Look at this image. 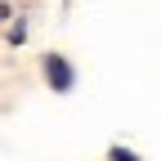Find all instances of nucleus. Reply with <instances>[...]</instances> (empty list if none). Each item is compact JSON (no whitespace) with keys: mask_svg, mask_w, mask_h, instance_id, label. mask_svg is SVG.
I'll list each match as a JSON object with an SVG mask.
<instances>
[{"mask_svg":"<svg viewBox=\"0 0 161 161\" xmlns=\"http://www.w3.org/2000/svg\"><path fill=\"white\" fill-rule=\"evenodd\" d=\"M112 161H134V152H125V148H112Z\"/></svg>","mask_w":161,"mask_h":161,"instance_id":"nucleus-2","label":"nucleus"},{"mask_svg":"<svg viewBox=\"0 0 161 161\" xmlns=\"http://www.w3.org/2000/svg\"><path fill=\"white\" fill-rule=\"evenodd\" d=\"M45 72H49V80H54V90H72V67H67L58 54L45 58Z\"/></svg>","mask_w":161,"mask_h":161,"instance_id":"nucleus-1","label":"nucleus"},{"mask_svg":"<svg viewBox=\"0 0 161 161\" xmlns=\"http://www.w3.org/2000/svg\"><path fill=\"white\" fill-rule=\"evenodd\" d=\"M5 18H9V9H5V5H0V23H5Z\"/></svg>","mask_w":161,"mask_h":161,"instance_id":"nucleus-3","label":"nucleus"}]
</instances>
